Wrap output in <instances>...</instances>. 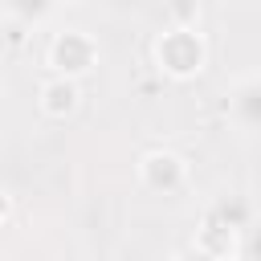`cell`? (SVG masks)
<instances>
[{
  "instance_id": "1",
  "label": "cell",
  "mask_w": 261,
  "mask_h": 261,
  "mask_svg": "<svg viewBox=\"0 0 261 261\" xmlns=\"http://www.w3.org/2000/svg\"><path fill=\"white\" fill-rule=\"evenodd\" d=\"M151 53H155V65L167 77H175V82L200 77L204 65H208V41H204V33L200 29H184V24H167L155 37Z\"/></svg>"
},
{
  "instance_id": "2",
  "label": "cell",
  "mask_w": 261,
  "mask_h": 261,
  "mask_svg": "<svg viewBox=\"0 0 261 261\" xmlns=\"http://www.w3.org/2000/svg\"><path fill=\"white\" fill-rule=\"evenodd\" d=\"M45 65L53 69V77H86L94 65H98V41L86 33V29H61L49 37V49H45Z\"/></svg>"
},
{
  "instance_id": "3",
  "label": "cell",
  "mask_w": 261,
  "mask_h": 261,
  "mask_svg": "<svg viewBox=\"0 0 261 261\" xmlns=\"http://www.w3.org/2000/svg\"><path fill=\"white\" fill-rule=\"evenodd\" d=\"M139 184L151 196H179L188 188V159L167 151V147L143 151L139 155Z\"/></svg>"
},
{
  "instance_id": "4",
  "label": "cell",
  "mask_w": 261,
  "mask_h": 261,
  "mask_svg": "<svg viewBox=\"0 0 261 261\" xmlns=\"http://www.w3.org/2000/svg\"><path fill=\"white\" fill-rule=\"evenodd\" d=\"M224 110H228V118H232L237 130H245V135H261V73L237 77L232 90H228Z\"/></svg>"
},
{
  "instance_id": "5",
  "label": "cell",
  "mask_w": 261,
  "mask_h": 261,
  "mask_svg": "<svg viewBox=\"0 0 261 261\" xmlns=\"http://www.w3.org/2000/svg\"><path fill=\"white\" fill-rule=\"evenodd\" d=\"M192 249H196V253H204V257H212V261H237V253H241V232H237V228H228L220 216L204 212V220H200V228H196Z\"/></svg>"
},
{
  "instance_id": "6",
  "label": "cell",
  "mask_w": 261,
  "mask_h": 261,
  "mask_svg": "<svg viewBox=\"0 0 261 261\" xmlns=\"http://www.w3.org/2000/svg\"><path fill=\"white\" fill-rule=\"evenodd\" d=\"M37 106L45 118H69L82 106V86L69 77H45L37 90Z\"/></svg>"
},
{
  "instance_id": "7",
  "label": "cell",
  "mask_w": 261,
  "mask_h": 261,
  "mask_svg": "<svg viewBox=\"0 0 261 261\" xmlns=\"http://www.w3.org/2000/svg\"><path fill=\"white\" fill-rule=\"evenodd\" d=\"M241 261H261V220H249V228L241 232Z\"/></svg>"
},
{
  "instance_id": "8",
  "label": "cell",
  "mask_w": 261,
  "mask_h": 261,
  "mask_svg": "<svg viewBox=\"0 0 261 261\" xmlns=\"http://www.w3.org/2000/svg\"><path fill=\"white\" fill-rule=\"evenodd\" d=\"M8 12L20 16V20H45L53 12V4H8Z\"/></svg>"
},
{
  "instance_id": "9",
  "label": "cell",
  "mask_w": 261,
  "mask_h": 261,
  "mask_svg": "<svg viewBox=\"0 0 261 261\" xmlns=\"http://www.w3.org/2000/svg\"><path fill=\"white\" fill-rule=\"evenodd\" d=\"M8 216H12V196H8V188L0 184V224H4Z\"/></svg>"
},
{
  "instance_id": "10",
  "label": "cell",
  "mask_w": 261,
  "mask_h": 261,
  "mask_svg": "<svg viewBox=\"0 0 261 261\" xmlns=\"http://www.w3.org/2000/svg\"><path fill=\"white\" fill-rule=\"evenodd\" d=\"M179 261H212V257H204V253H196V249H188V253H184Z\"/></svg>"
}]
</instances>
